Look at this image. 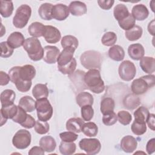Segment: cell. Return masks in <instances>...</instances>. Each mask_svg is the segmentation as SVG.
<instances>
[{
    "label": "cell",
    "instance_id": "1",
    "mask_svg": "<svg viewBox=\"0 0 155 155\" xmlns=\"http://www.w3.org/2000/svg\"><path fill=\"white\" fill-rule=\"evenodd\" d=\"M8 75L18 91L27 92L31 87V80L36 76V69L33 65L28 64L22 67L15 66L8 71Z\"/></svg>",
    "mask_w": 155,
    "mask_h": 155
},
{
    "label": "cell",
    "instance_id": "2",
    "mask_svg": "<svg viewBox=\"0 0 155 155\" xmlns=\"http://www.w3.org/2000/svg\"><path fill=\"white\" fill-rule=\"evenodd\" d=\"M84 82L87 89L96 94H99L104 91L105 85L101 78L99 70L96 69L89 70L85 73Z\"/></svg>",
    "mask_w": 155,
    "mask_h": 155
},
{
    "label": "cell",
    "instance_id": "3",
    "mask_svg": "<svg viewBox=\"0 0 155 155\" xmlns=\"http://www.w3.org/2000/svg\"><path fill=\"white\" fill-rule=\"evenodd\" d=\"M24 49L27 52L31 60L38 61L43 58L44 48L39 39L36 38H28L25 40Z\"/></svg>",
    "mask_w": 155,
    "mask_h": 155
},
{
    "label": "cell",
    "instance_id": "4",
    "mask_svg": "<svg viewBox=\"0 0 155 155\" xmlns=\"http://www.w3.org/2000/svg\"><path fill=\"white\" fill-rule=\"evenodd\" d=\"M80 61L84 68L89 70L96 69L99 70L101 67L102 56L99 51L88 50L81 54Z\"/></svg>",
    "mask_w": 155,
    "mask_h": 155
},
{
    "label": "cell",
    "instance_id": "5",
    "mask_svg": "<svg viewBox=\"0 0 155 155\" xmlns=\"http://www.w3.org/2000/svg\"><path fill=\"white\" fill-rule=\"evenodd\" d=\"M155 76L149 74L142 76L134 79L131 86L132 92L136 95H140L145 93L148 90L154 85Z\"/></svg>",
    "mask_w": 155,
    "mask_h": 155
},
{
    "label": "cell",
    "instance_id": "6",
    "mask_svg": "<svg viewBox=\"0 0 155 155\" xmlns=\"http://www.w3.org/2000/svg\"><path fill=\"white\" fill-rule=\"evenodd\" d=\"M31 15V8L27 4L20 5L16 10L13 19L14 26L18 28H24L28 23Z\"/></svg>",
    "mask_w": 155,
    "mask_h": 155
},
{
    "label": "cell",
    "instance_id": "7",
    "mask_svg": "<svg viewBox=\"0 0 155 155\" xmlns=\"http://www.w3.org/2000/svg\"><path fill=\"white\" fill-rule=\"evenodd\" d=\"M36 109L38 120L47 122L53 115V107L47 98L38 99L36 101Z\"/></svg>",
    "mask_w": 155,
    "mask_h": 155
},
{
    "label": "cell",
    "instance_id": "8",
    "mask_svg": "<svg viewBox=\"0 0 155 155\" xmlns=\"http://www.w3.org/2000/svg\"><path fill=\"white\" fill-rule=\"evenodd\" d=\"M31 140L30 133L27 130L21 129L15 134L12 139V143L16 148L24 150L30 145Z\"/></svg>",
    "mask_w": 155,
    "mask_h": 155
},
{
    "label": "cell",
    "instance_id": "9",
    "mask_svg": "<svg viewBox=\"0 0 155 155\" xmlns=\"http://www.w3.org/2000/svg\"><path fill=\"white\" fill-rule=\"evenodd\" d=\"M80 148L84 150L87 154L90 155H94L101 150V144L97 139L84 138L79 142Z\"/></svg>",
    "mask_w": 155,
    "mask_h": 155
},
{
    "label": "cell",
    "instance_id": "10",
    "mask_svg": "<svg viewBox=\"0 0 155 155\" xmlns=\"http://www.w3.org/2000/svg\"><path fill=\"white\" fill-rule=\"evenodd\" d=\"M118 73L120 78L125 81H130L133 79L136 74V68L134 64L126 60L121 62L119 67Z\"/></svg>",
    "mask_w": 155,
    "mask_h": 155
},
{
    "label": "cell",
    "instance_id": "11",
    "mask_svg": "<svg viewBox=\"0 0 155 155\" xmlns=\"http://www.w3.org/2000/svg\"><path fill=\"white\" fill-rule=\"evenodd\" d=\"M85 72L81 70H77L69 77L71 79L73 85L76 89V92H81V91L87 89L84 82V75Z\"/></svg>",
    "mask_w": 155,
    "mask_h": 155
},
{
    "label": "cell",
    "instance_id": "12",
    "mask_svg": "<svg viewBox=\"0 0 155 155\" xmlns=\"http://www.w3.org/2000/svg\"><path fill=\"white\" fill-rule=\"evenodd\" d=\"M60 50L56 46L47 45L44 48L43 59L47 64H54L58 60Z\"/></svg>",
    "mask_w": 155,
    "mask_h": 155
},
{
    "label": "cell",
    "instance_id": "13",
    "mask_svg": "<svg viewBox=\"0 0 155 155\" xmlns=\"http://www.w3.org/2000/svg\"><path fill=\"white\" fill-rule=\"evenodd\" d=\"M43 36L48 43L55 44L61 39V34L56 27L52 25H45V30Z\"/></svg>",
    "mask_w": 155,
    "mask_h": 155
},
{
    "label": "cell",
    "instance_id": "14",
    "mask_svg": "<svg viewBox=\"0 0 155 155\" xmlns=\"http://www.w3.org/2000/svg\"><path fill=\"white\" fill-rule=\"evenodd\" d=\"M69 16L68 7L62 4H57L53 7L52 17L58 21H64Z\"/></svg>",
    "mask_w": 155,
    "mask_h": 155
},
{
    "label": "cell",
    "instance_id": "15",
    "mask_svg": "<svg viewBox=\"0 0 155 155\" xmlns=\"http://www.w3.org/2000/svg\"><path fill=\"white\" fill-rule=\"evenodd\" d=\"M18 107L15 104L2 107L0 110L1 113V126L6 123L8 119H13L18 111Z\"/></svg>",
    "mask_w": 155,
    "mask_h": 155
},
{
    "label": "cell",
    "instance_id": "16",
    "mask_svg": "<svg viewBox=\"0 0 155 155\" xmlns=\"http://www.w3.org/2000/svg\"><path fill=\"white\" fill-rule=\"evenodd\" d=\"M137 146L136 139L130 135L124 136L120 141V148L125 153H131L136 150Z\"/></svg>",
    "mask_w": 155,
    "mask_h": 155
},
{
    "label": "cell",
    "instance_id": "17",
    "mask_svg": "<svg viewBox=\"0 0 155 155\" xmlns=\"http://www.w3.org/2000/svg\"><path fill=\"white\" fill-rule=\"evenodd\" d=\"M75 48L73 47H67L59 53L58 58V66H64L68 64L73 59L75 51Z\"/></svg>",
    "mask_w": 155,
    "mask_h": 155
},
{
    "label": "cell",
    "instance_id": "18",
    "mask_svg": "<svg viewBox=\"0 0 155 155\" xmlns=\"http://www.w3.org/2000/svg\"><path fill=\"white\" fill-rule=\"evenodd\" d=\"M148 10L143 4L135 5L131 10V15L135 20L143 21L148 18Z\"/></svg>",
    "mask_w": 155,
    "mask_h": 155
},
{
    "label": "cell",
    "instance_id": "19",
    "mask_svg": "<svg viewBox=\"0 0 155 155\" xmlns=\"http://www.w3.org/2000/svg\"><path fill=\"white\" fill-rule=\"evenodd\" d=\"M128 53L132 59L138 61L143 57L145 50L143 47L140 44H133L128 47Z\"/></svg>",
    "mask_w": 155,
    "mask_h": 155
},
{
    "label": "cell",
    "instance_id": "20",
    "mask_svg": "<svg viewBox=\"0 0 155 155\" xmlns=\"http://www.w3.org/2000/svg\"><path fill=\"white\" fill-rule=\"evenodd\" d=\"M68 9L71 14L76 16H82L87 11L85 4L81 1H72L69 5Z\"/></svg>",
    "mask_w": 155,
    "mask_h": 155
},
{
    "label": "cell",
    "instance_id": "21",
    "mask_svg": "<svg viewBox=\"0 0 155 155\" xmlns=\"http://www.w3.org/2000/svg\"><path fill=\"white\" fill-rule=\"evenodd\" d=\"M7 42L13 48H16L24 45L25 42L24 36L21 32L15 31L9 35Z\"/></svg>",
    "mask_w": 155,
    "mask_h": 155
},
{
    "label": "cell",
    "instance_id": "22",
    "mask_svg": "<svg viewBox=\"0 0 155 155\" xmlns=\"http://www.w3.org/2000/svg\"><path fill=\"white\" fill-rule=\"evenodd\" d=\"M84 121L80 117L69 119L66 122V129L68 131L79 133L81 131Z\"/></svg>",
    "mask_w": 155,
    "mask_h": 155
},
{
    "label": "cell",
    "instance_id": "23",
    "mask_svg": "<svg viewBox=\"0 0 155 155\" xmlns=\"http://www.w3.org/2000/svg\"><path fill=\"white\" fill-rule=\"evenodd\" d=\"M139 65L142 70L147 73L151 74L155 70V60L153 57H142L140 59Z\"/></svg>",
    "mask_w": 155,
    "mask_h": 155
},
{
    "label": "cell",
    "instance_id": "24",
    "mask_svg": "<svg viewBox=\"0 0 155 155\" xmlns=\"http://www.w3.org/2000/svg\"><path fill=\"white\" fill-rule=\"evenodd\" d=\"M39 145L45 151L50 153L55 150L56 143L53 137L50 136H45L41 138L39 140Z\"/></svg>",
    "mask_w": 155,
    "mask_h": 155
},
{
    "label": "cell",
    "instance_id": "25",
    "mask_svg": "<svg viewBox=\"0 0 155 155\" xmlns=\"http://www.w3.org/2000/svg\"><path fill=\"white\" fill-rule=\"evenodd\" d=\"M16 97L15 92L10 89L4 90L0 95L2 107H7L13 104Z\"/></svg>",
    "mask_w": 155,
    "mask_h": 155
},
{
    "label": "cell",
    "instance_id": "26",
    "mask_svg": "<svg viewBox=\"0 0 155 155\" xmlns=\"http://www.w3.org/2000/svg\"><path fill=\"white\" fill-rule=\"evenodd\" d=\"M45 30V25L39 22L31 23L28 28V32L33 38H38L43 36Z\"/></svg>",
    "mask_w": 155,
    "mask_h": 155
},
{
    "label": "cell",
    "instance_id": "27",
    "mask_svg": "<svg viewBox=\"0 0 155 155\" xmlns=\"http://www.w3.org/2000/svg\"><path fill=\"white\" fill-rule=\"evenodd\" d=\"M18 105L26 112L30 113L36 109V101L31 97L25 96L20 99Z\"/></svg>",
    "mask_w": 155,
    "mask_h": 155
},
{
    "label": "cell",
    "instance_id": "28",
    "mask_svg": "<svg viewBox=\"0 0 155 155\" xmlns=\"http://www.w3.org/2000/svg\"><path fill=\"white\" fill-rule=\"evenodd\" d=\"M77 104L82 107L85 105H92L93 104L94 99L91 94L88 92L81 91L76 97Z\"/></svg>",
    "mask_w": 155,
    "mask_h": 155
},
{
    "label": "cell",
    "instance_id": "29",
    "mask_svg": "<svg viewBox=\"0 0 155 155\" xmlns=\"http://www.w3.org/2000/svg\"><path fill=\"white\" fill-rule=\"evenodd\" d=\"M109 57L115 61H121L125 57L124 48L118 45H114L108 50Z\"/></svg>",
    "mask_w": 155,
    "mask_h": 155
},
{
    "label": "cell",
    "instance_id": "30",
    "mask_svg": "<svg viewBox=\"0 0 155 155\" xmlns=\"http://www.w3.org/2000/svg\"><path fill=\"white\" fill-rule=\"evenodd\" d=\"M48 94V90L45 84H38L35 85L32 90V94L36 100L47 98Z\"/></svg>",
    "mask_w": 155,
    "mask_h": 155
},
{
    "label": "cell",
    "instance_id": "31",
    "mask_svg": "<svg viewBox=\"0 0 155 155\" xmlns=\"http://www.w3.org/2000/svg\"><path fill=\"white\" fill-rule=\"evenodd\" d=\"M123 104L125 108L128 110H134L140 105V101L136 94H128L124 97Z\"/></svg>",
    "mask_w": 155,
    "mask_h": 155
},
{
    "label": "cell",
    "instance_id": "32",
    "mask_svg": "<svg viewBox=\"0 0 155 155\" xmlns=\"http://www.w3.org/2000/svg\"><path fill=\"white\" fill-rule=\"evenodd\" d=\"M53 5L50 3H44L41 5L38 9V13L40 17L44 20L50 21L52 17V9Z\"/></svg>",
    "mask_w": 155,
    "mask_h": 155
},
{
    "label": "cell",
    "instance_id": "33",
    "mask_svg": "<svg viewBox=\"0 0 155 155\" xmlns=\"http://www.w3.org/2000/svg\"><path fill=\"white\" fill-rule=\"evenodd\" d=\"M143 30L139 25H134L133 28L125 31V35L126 38L130 41H134L140 39L142 35Z\"/></svg>",
    "mask_w": 155,
    "mask_h": 155
},
{
    "label": "cell",
    "instance_id": "34",
    "mask_svg": "<svg viewBox=\"0 0 155 155\" xmlns=\"http://www.w3.org/2000/svg\"><path fill=\"white\" fill-rule=\"evenodd\" d=\"M130 13L127 6L122 4H119L115 6L113 10V15L115 19L117 21H121L127 17Z\"/></svg>",
    "mask_w": 155,
    "mask_h": 155
},
{
    "label": "cell",
    "instance_id": "35",
    "mask_svg": "<svg viewBox=\"0 0 155 155\" xmlns=\"http://www.w3.org/2000/svg\"><path fill=\"white\" fill-rule=\"evenodd\" d=\"M115 107L114 101L110 97H104L101 102V111L102 114L110 113L114 111Z\"/></svg>",
    "mask_w": 155,
    "mask_h": 155
},
{
    "label": "cell",
    "instance_id": "36",
    "mask_svg": "<svg viewBox=\"0 0 155 155\" xmlns=\"http://www.w3.org/2000/svg\"><path fill=\"white\" fill-rule=\"evenodd\" d=\"M0 13L2 17L8 18L13 12V4L12 1L1 0Z\"/></svg>",
    "mask_w": 155,
    "mask_h": 155
},
{
    "label": "cell",
    "instance_id": "37",
    "mask_svg": "<svg viewBox=\"0 0 155 155\" xmlns=\"http://www.w3.org/2000/svg\"><path fill=\"white\" fill-rule=\"evenodd\" d=\"M76 149V144L72 142H67L62 141L59 145V150L63 155H71L75 153Z\"/></svg>",
    "mask_w": 155,
    "mask_h": 155
},
{
    "label": "cell",
    "instance_id": "38",
    "mask_svg": "<svg viewBox=\"0 0 155 155\" xmlns=\"http://www.w3.org/2000/svg\"><path fill=\"white\" fill-rule=\"evenodd\" d=\"M81 131L88 137H94L96 136L98 133V127L95 123L89 122L84 123Z\"/></svg>",
    "mask_w": 155,
    "mask_h": 155
},
{
    "label": "cell",
    "instance_id": "39",
    "mask_svg": "<svg viewBox=\"0 0 155 155\" xmlns=\"http://www.w3.org/2000/svg\"><path fill=\"white\" fill-rule=\"evenodd\" d=\"M149 114L148 110L143 106H140L134 112V120L140 122H146Z\"/></svg>",
    "mask_w": 155,
    "mask_h": 155
},
{
    "label": "cell",
    "instance_id": "40",
    "mask_svg": "<svg viewBox=\"0 0 155 155\" xmlns=\"http://www.w3.org/2000/svg\"><path fill=\"white\" fill-rule=\"evenodd\" d=\"M61 44L64 48L67 47H73L76 49L78 47L79 42L76 37L72 35H66L62 38Z\"/></svg>",
    "mask_w": 155,
    "mask_h": 155
},
{
    "label": "cell",
    "instance_id": "41",
    "mask_svg": "<svg viewBox=\"0 0 155 155\" xmlns=\"http://www.w3.org/2000/svg\"><path fill=\"white\" fill-rule=\"evenodd\" d=\"M117 41L116 34L113 31H108L102 37V44L105 46H113Z\"/></svg>",
    "mask_w": 155,
    "mask_h": 155
},
{
    "label": "cell",
    "instance_id": "42",
    "mask_svg": "<svg viewBox=\"0 0 155 155\" xmlns=\"http://www.w3.org/2000/svg\"><path fill=\"white\" fill-rule=\"evenodd\" d=\"M76 59L73 58V59L67 65L64 66H58V70L64 74L71 75L73 74L76 68Z\"/></svg>",
    "mask_w": 155,
    "mask_h": 155
},
{
    "label": "cell",
    "instance_id": "43",
    "mask_svg": "<svg viewBox=\"0 0 155 155\" xmlns=\"http://www.w3.org/2000/svg\"><path fill=\"white\" fill-rule=\"evenodd\" d=\"M135 23L136 20L130 13L127 17H126L124 19L118 21L119 27L125 31L133 28L135 25Z\"/></svg>",
    "mask_w": 155,
    "mask_h": 155
},
{
    "label": "cell",
    "instance_id": "44",
    "mask_svg": "<svg viewBox=\"0 0 155 155\" xmlns=\"http://www.w3.org/2000/svg\"><path fill=\"white\" fill-rule=\"evenodd\" d=\"M131 129L134 134L137 136L142 135L147 131L146 123L134 120L131 125Z\"/></svg>",
    "mask_w": 155,
    "mask_h": 155
},
{
    "label": "cell",
    "instance_id": "45",
    "mask_svg": "<svg viewBox=\"0 0 155 155\" xmlns=\"http://www.w3.org/2000/svg\"><path fill=\"white\" fill-rule=\"evenodd\" d=\"M34 128H35V131L37 133L39 134H44L48 132L50 129V126L47 122L38 120L36 121Z\"/></svg>",
    "mask_w": 155,
    "mask_h": 155
},
{
    "label": "cell",
    "instance_id": "46",
    "mask_svg": "<svg viewBox=\"0 0 155 155\" xmlns=\"http://www.w3.org/2000/svg\"><path fill=\"white\" fill-rule=\"evenodd\" d=\"M117 117L119 123L124 125L130 124L132 120V116L131 114L128 111L124 110L119 111L117 114Z\"/></svg>",
    "mask_w": 155,
    "mask_h": 155
},
{
    "label": "cell",
    "instance_id": "47",
    "mask_svg": "<svg viewBox=\"0 0 155 155\" xmlns=\"http://www.w3.org/2000/svg\"><path fill=\"white\" fill-rule=\"evenodd\" d=\"M28 116V114H27L26 111L24 110L22 108H21L19 106H18V111L16 115L12 119V120L13 122L21 125L22 124L25 122V121L27 120Z\"/></svg>",
    "mask_w": 155,
    "mask_h": 155
},
{
    "label": "cell",
    "instance_id": "48",
    "mask_svg": "<svg viewBox=\"0 0 155 155\" xmlns=\"http://www.w3.org/2000/svg\"><path fill=\"white\" fill-rule=\"evenodd\" d=\"M81 116L85 121H90L93 117L94 110L91 105H85L81 107Z\"/></svg>",
    "mask_w": 155,
    "mask_h": 155
},
{
    "label": "cell",
    "instance_id": "49",
    "mask_svg": "<svg viewBox=\"0 0 155 155\" xmlns=\"http://www.w3.org/2000/svg\"><path fill=\"white\" fill-rule=\"evenodd\" d=\"M13 49L7 41L1 42V57L4 58L10 57L13 53Z\"/></svg>",
    "mask_w": 155,
    "mask_h": 155
},
{
    "label": "cell",
    "instance_id": "50",
    "mask_svg": "<svg viewBox=\"0 0 155 155\" xmlns=\"http://www.w3.org/2000/svg\"><path fill=\"white\" fill-rule=\"evenodd\" d=\"M117 120V115L114 111L103 114L102 122L103 124L107 126H111L116 123Z\"/></svg>",
    "mask_w": 155,
    "mask_h": 155
},
{
    "label": "cell",
    "instance_id": "51",
    "mask_svg": "<svg viewBox=\"0 0 155 155\" xmlns=\"http://www.w3.org/2000/svg\"><path fill=\"white\" fill-rule=\"evenodd\" d=\"M59 136L62 141L67 142H72L75 141L78 137V135L72 131H65L59 134Z\"/></svg>",
    "mask_w": 155,
    "mask_h": 155
},
{
    "label": "cell",
    "instance_id": "52",
    "mask_svg": "<svg viewBox=\"0 0 155 155\" xmlns=\"http://www.w3.org/2000/svg\"><path fill=\"white\" fill-rule=\"evenodd\" d=\"M99 6L104 10H110L114 3L113 0H99L97 1Z\"/></svg>",
    "mask_w": 155,
    "mask_h": 155
},
{
    "label": "cell",
    "instance_id": "53",
    "mask_svg": "<svg viewBox=\"0 0 155 155\" xmlns=\"http://www.w3.org/2000/svg\"><path fill=\"white\" fill-rule=\"evenodd\" d=\"M35 123H36V120H35V119L31 115L28 114L27 120L25 121V122L22 124L21 125L24 128L30 129L33 128L35 126Z\"/></svg>",
    "mask_w": 155,
    "mask_h": 155
},
{
    "label": "cell",
    "instance_id": "54",
    "mask_svg": "<svg viewBox=\"0 0 155 155\" xmlns=\"http://www.w3.org/2000/svg\"><path fill=\"white\" fill-rule=\"evenodd\" d=\"M146 151L148 154L153 153L155 151V139L152 138L149 140L146 145Z\"/></svg>",
    "mask_w": 155,
    "mask_h": 155
},
{
    "label": "cell",
    "instance_id": "55",
    "mask_svg": "<svg viewBox=\"0 0 155 155\" xmlns=\"http://www.w3.org/2000/svg\"><path fill=\"white\" fill-rule=\"evenodd\" d=\"M10 81V79L8 74H7L4 71H0V85L1 86L6 85L8 84Z\"/></svg>",
    "mask_w": 155,
    "mask_h": 155
},
{
    "label": "cell",
    "instance_id": "56",
    "mask_svg": "<svg viewBox=\"0 0 155 155\" xmlns=\"http://www.w3.org/2000/svg\"><path fill=\"white\" fill-rule=\"evenodd\" d=\"M29 155H35V154H41L44 155V150L39 147H32L30 151H28Z\"/></svg>",
    "mask_w": 155,
    "mask_h": 155
},
{
    "label": "cell",
    "instance_id": "57",
    "mask_svg": "<svg viewBox=\"0 0 155 155\" xmlns=\"http://www.w3.org/2000/svg\"><path fill=\"white\" fill-rule=\"evenodd\" d=\"M155 115L154 114H150L147 119V122L148 124V127L152 130L153 131H154L155 130V118H154Z\"/></svg>",
    "mask_w": 155,
    "mask_h": 155
},
{
    "label": "cell",
    "instance_id": "58",
    "mask_svg": "<svg viewBox=\"0 0 155 155\" xmlns=\"http://www.w3.org/2000/svg\"><path fill=\"white\" fill-rule=\"evenodd\" d=\"M148 30L151 35H154V19L149 23L148 25Z\"/></svg>",
    "mask_w": 155,
    "mask_h": 155
}]
</instances>
